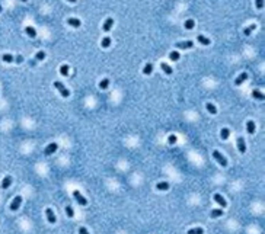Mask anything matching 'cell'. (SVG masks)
<instances>
[{
    "label": "cell",
    "mask_w": 265,
    "mask_h": 234,
    "mask_svg": "<svg viewBox=\"0 0 265 234\" xmlns=\"http://www.w3.org/2000/svg\"><path fill=\"white\" fill-rule=\"evenodd\" d=\"M54 86H55V89H57V90L61 93V96H63V98H69V96H70V92H69V89H67V87H66V86H64L61 81L55 80V81H54Z\"/></svg>",
    "instance_id": "cell-1"
},
{
    "label": "cell",
    "mask_w": 265,
    "mask_h": 234,
    "mask_svg": "<svg viewBox=\"0 0 265 234\" xmlns=\"http://www.w3.org/2000/svg\"><path fill=\"white\" fill-rule=\"evenodd\" d=\"M213 157H214V158L219 161V164H220V166H223V167H226V166H227L226 157L223 156V154H222L219 150H214V151H213Z\"/></svg>",
    "instance_id": "cell-2"
},
{
    "label": "cell",
    "mask_w": 265,
    "mask_h": 234,
    "mask_svg": "<svg viewBox=\"0 0 265 234\" xmlns=\"http://www.w3.org/2000/svg\"><path fill=\"white\" fill-rule=\"evenodd\" d=\"M21 204H22V196H15V199L12 201V204H10V211H18L19 209V206H21Z\"/></svg>",
    "instance_id": "cell-3"
},
{
    "label": "cell",
    "mask_w": 265,
    "mask_h": 234,
    "mask_svg": "<svg viewBox=\"0 0 265 234\" xmlns=\"http://www.w3.org/2000/svg\"><path fill=\"white\" fill-rule=\"evenodd\" d=\"M175 47H176V48H181V49H188V48H192V47H194V42H192V41H182V42H176Z\"/></svg>",
    "instance_id": "cell-4"
},
{
    "label": "cell",
    "mask_w": 265,
    "mask_h": 234,
    "mask_svg": "<svg viewBox=\"0 0 265 234\" xmlns=\"http://www.w3.org/2000/svg\"><path fill=\"white\" fill-rule=\"evenodd\" d=\"M73 196L76 198V201L80 204V205H87V199L85 198V196L82 195L79 191H73Z\"/></svg>",
    "instance_id": "cell-5"
},
{
    "label": "cell",
    "mask_w": 265,
    "mask_h": 234,
    "mask_svg": "<svg viewBox=\"0 0 265 234\" xmlns=\"http://www.w3.org/2000/svg\"><path fill=\"white\" fill-rule=\"evenodd\" d=\"M57 148H58V144H57V143H51L50 146H47V147H45V151H44V153H45L47 156H50V154L55 153V151H57Z\"/></svg>",
    "instance_id": "cell-6"
},
{
    "label": "cell",
    "mask_w": 265,
    "mask_h": 234,
    "mask_svg": "<svg viewBox=\"0 0 265 234\" xmlns=\"http://www.w3.org/2000/svg\"><path fill=\"white\" fill-rule=\"evenodd\" d=\"M237 148H239V153H242V154L246 153V143H245V140L242 137L237 138Z\"/></svg>",
    "instance_id": "cell-7"
},
{
    "label": "cell",
    "mask_w": 265,
    "mask_h": 234,
    "mask_svg": "<svg viewBox=\"0 0 265 234\" xmlns=\"http://www.w3.org/2000/svg\"><path fill=\"white\" fill-rule=\"evenodd\" d=\"M45 215H47V220H48L51 224H54V223H55V220H57V218H55V214H54V211H53L51 208H47V209H45Z\"/></svg>",
    "instance_id": "cell-8"
},
{
    "label": "cell",
    "mask_w": 265,
    "mask_h": 234,
    "mask_svg": "<svg viewBox=\"0 0 265 234\" xmlns=\"http://www.w3.org/2000/svg\"><path fill=\"white\" fill-rule=\"evenodd\" d=\"M213 198H214V201H216V202H217L220 206H223V208H226V206H227L226 199H225L223 196L220 195V194H214V196H213Z\"/></svg>",
    "instance_id": "cell-9"
},
{
    "label": "cell",
    "mask_w": 265,
    "mask_h": 234,
    "mask_svg": "<svg viewBox=\"0 0 265 234\" xmlns=\"http://www.w3.org/2000/svg\"><path fill=\"white\" fill-rule=\"evenodd\" d=\"M245 80H248V73L246 71H243V73H240L237 77H236V80H234V83H236V86H240Z\"/></svg>",
    "instance_id": "cell-10"
},
{
    "label": "cell",
    "mask_w": 265,
    "mask_h": 234,
    "mask_svg": "<svg viewBox=\"0 0 265 234\" xmlns=\"http://www.w3.org/2000/svg\"><path fill=\"white\" fill-rule=\"evenodd\" d=\"M12 182H13L12 176H6V177L1 180V188H3V189H7V188L12 185Z\"/></svg>",
    "instance_id": "cell-11"
},
{
    "label": "cell",
    "mask_w": 265,
    "mask_h": 234,
    "mask_svg": "<svg viewBox=\"0 0 265 234\" xmlns=\"http://www.w3.org/2000/svg\"><path fill=\"white\" fill-rule=\"evenodd\" d=\"M197 41H198L201 45H210V44H211V39H208L205 35H198V37H197Z\"/></svg>",
    "instance_id": "cell-12"
},
{
    "label": "cell",
    "mask_w": 265,
    "mask_h": 234,
    "mask_svg": "<svg viewBox=\"0 0 265 234\" xmlns=\"http://www.w3.org/2000/svg\"><path fill=\"white\" fill-rule=\"evenodd\" d=\"M112 25H114V19L112 18H108L107 21H105V23H104V31L105 32H108V31H111V28H112Z\"/></svg>",
    "instance_id": "cell-13"
},
{
    "label": "cell",
    "mask_w": 265,
    "mask_h": 234,
    "mask_svg": "<svg viewBox=\"0 0 265 234\" xmlns=\"http://www.w3.org/2000/svg\"><path fill=\"white\" fill-rule=\"evenodd\" d=\"M25 32H26V35H28L29 38H35V37H37V31H35L34 26H26V28H25Z\"/></svg>",
    "instance_id": "cell-14"
},
{
    "label": "cell",
    "mask_w": 265,
    "mask_h": 234,
    "mask_svg": "<svg viewBox=\"0 0 265 234\" xmlns=\"http://www.w3.org/2000/svg\"><path fill=\"white\" fill-rule=\"evenodd\" d=\"M223 214H225V211L220 209V208H217V209H213V211L210 212V217H211V218H219V217H222Z\"/></svg>",
    "instance_id": "cell-15"
},
{
    "label": "cell",
    "mask_w": 265,
    "mask_h": 234,
    "mask_svg": "<svg viewBox=\"0 0 265 234\" xmlns=\"http://www.w3.org/2000/svg\"><path fill=\"white\" fill-rule=\"evenodd\" d=\"M67 23L70 25V26H73V28H80V21L79 19H76V18H70V19H67Z\"/></svg>",
    "instance_id": "cell-16"
},
{
    "label": "cell",
    "mask_w": 265,
    "mask_h": 234,
    "mask_svg": "<svg viewBox=\"0 0 265 234\" xmlns=\"http://www.w3.org/2000/svg\"><path fill=\"white\" fill-rule=\"evenodd\" d=\"M246 131L249 134H255V122L254 121H248L246 122Z\"/></svg>",
    "instance_id": "cell-17"
},
{
    "label": "cell",
    "mask_w": 265,
    "mask_h": 234,
    "mask_svg": "<svg viewBox=\"0 0 265 234\" xmlns=\"http://www.w3.org/2000/svg\"><path fill=\"white\" fill-rule=\"evenodd\" d=\"M151 71H153V64H151V63H147V64L144 66V69H143V73H144L146 76H150Z\"/></svg>",
    "instance_id": "cell-18"
},
{
    "label": "cell",
    "mask_w": 265,
    "mask_h": 234,
    "mask_svg": "<svg viewBox=\"0 0 265 234\" xmlns=\"http://www.w3.org/2000/svg\"><path fill=\"white\" fill-rule=\"evenodd\" d=\"M156 188H157L159 191H168V189H169V183H168V182H159V183L156 185Z\"/></svg>",
    "instance_id": "cell-19"
},
{
    "label": "cell",
    "mask_w": 265,
    "mask_h": 234,
    "mask_svg": "<svg viewBox=\"0 0 265 234\" xmlns=\"http://www.w3.org/2000/svg\"><path fill=\"white\" fill-rule=\"evenodd\" d=\"M169 58H171L172 61H178V60L181 58V55H179L178 51H171V52H169Z\"/></svg>",
    "instance_id": "cell-20"
},
{
    "label": "cell",
    "mask_w": 265,
    "mask_h": 234,
    "mask_svg": "<svg viewBox=\"0 0 265 234\" xmlns=\"http://www.w3.org/2000/svg\"><path fill=\"white\" fill-rule=\"evenodd\" d=\"M69 71H70V67H69L67 64H64V66L60 67V74H61V76H69Z\"/></svg>",
    "instance_id": "cell-21"
},
{
    "label": "cell",
    "mask_w": 265,
    "mask_h": 234,
    "mask_svg": "<svg viewBox=\"0 0 265 234\" xmlns=\"http://www.w3.org/2000/svg\"><path fill=\"white\" fill-rule=\"evenodd\" d=\"M252 96H254L255 99H259V100H264V99H265L264 93H262V92H259V90H254V92H252Z\"/></svg>",
    "instance_id": "cell-22"
},
{
    "label": "cell",
    "mask_w": 265,
    "mask_h": 234,
    "mask_svg": "<svg viewBox=\"0 0 265 234\" xmlns=\"http://www.w3.org/2000/svg\"><path fill=\"white\" fill-rule=\"evenodd\" d=\"M1 60H3L4 63H13V61H15L13 55H10V54H3V55H1Z\"/></svg>",
    "instance_id": "cell-23"
},
{
    "label": "cell",
    "mask_w": 265,
    "mask_h": 234,
    "mask_svg": "<svg viewBox=\"0 0 265 234\" xmlns=\"http://www.w3.org/2000/svg\"><path fill=\"white\" fill-rule=\"evenodd\" d=\"M160 69H162L166 74H172V73H173V71H172V69H171L166 63H162V64H160Z\"/></svg>",
    "instance_id": "cell-24"
},
{
    "label": "cell",
    "mask_w": 265,
    "mask_h": 234,
    "mask_svg": "<svg viewBox=\"0 0 265 234\" xmlns=\"http://www.w3.org/2000/svg\"><path fill=\"white\" fill-rule=\"evenodd\" d=\"M205 106H207V111H208L210 114H213V115H216V114H217V108H216L213 103H210V102H208Z\"/></svg>",
    "instance_id": "cell-25"
},
{
    "label": "cell",
    "mask_w": 265,
    "mask_h": 234,
    "mask_svg": "<svg viewBox=\"0 0 265 234\" xmlns=\"http://www.w3.org/2000/svg\"><path fill=\"white\" fill-rule=\"evenodd\" d=\"M109 45H111V38H109V37H105V38L101 41V47H102V48H108Z\"/></svg>",
    "instance_id": "cell-26"
},
{
    "label": "cell",
    "mask_w": 265,
    "mask_h": 234,
    "mask_svg": "<svg viewBox=\"0 0 265 234\" xmlns=\"http://www.w3.org/2000/svg\"><path fill=\"white\" fill-rule=\"evenodd\" d=\"M229 135H230V129H229V128H223V129H222V132H220L222 140H227V138H229Z\"/></svg>",
    "instance_id": "cell-27"
},
{
    "label": "cell",
    "mask_w": 265,
    "mask_h": 234,
    "mask_svg": "<svg viewBox=\"0 0 265 234\" xmlns=\"http://www.w3.org/2000/svg\"><path fill=\"white\" fill-rule=\"evenodd\" d=\"M187 234H204V230H202L201 227H197V228H191V230H188V233Z\"/></svg>",
    "instance_id": "cell-28"
},
{
    "label": "cell",
    "mask_w": 265,
    "mask_h": 234,
    "mask_svg": "<svg viewBox=\"0 0 265 234\" xmlns=\"http://www.w3.org/2000/svg\"><path fill=\"white\" fill-rule=\"evenodd\" d=\"M108 86H109V80H108V78H104V80H101V83H99V87H101L102 90L108 89Z\"/></svg>",
    "instance_id": "cell-29"
},
{
    "label": "cell",
    "mask_w": 265,
    "mask_h": 234,
    "mask_svg": "<svg viewBox=\"0 0 265 234\" xmlns=\"http://www.w3.org/2000/svg\"><path fill=\"white\" fill-rule=\"evenodd\" d=\"M184 26H185V29H192V28L195 26V22H194L192 19H188V21H185Z\"/></svg>",
    "instance_id": "cell-30"
},
{
    "label": "cell",
    "mask_w": 265,
    "mask_h": 234,
    "mask_svg": "<svg viewBox=\"0 0 265 234\" xmlns=\"http://www.w3.org/2000/svg\"><path fill=\"white\" fill-rule=\"evenodd\" d=\"M255 28H256V25H255V23H252V25H251L249 28H245V31H243V34L249 37V35H251V32H252V31H254Z\"/></svg>",
    "instance_id": "cell-31"
},
{
    "label": "cell",
    "mask_w": 265,
    "mask_h": 234,
    "mask_svg": "<svg viewBox=\"0 0 265 234\" xmlns=\"http://www.w3.org/2000/svg\"><path fill=\"white\" fill-rule=\"evenodd\" d=\"M66 214H67V217H70V218H72V217H75V211H73V208H72L70 205H67V206H66Z\"/></svg>",
    "instance_id": "cell-32"
},
{
    "label": "cell",
    "mask_w": 265,
    "mask_h": 234,
    "mask_svg": "<svg viewBox=\"0 0 265 234\" xmlns=\"http://www.w3.org/2000/svg\"><path fill=\"white\" fill-rule=\"evenodd\" d=\"M45 58V52L44 51H38L37 54H35V60H38V61H41V60H44Z\"/></svg>",
    "instance_id": "cell-33"
},
{
    "label": "cell",
    "mask_w": 265,
    "mask_h": 234,
    "mask_svg": "<svg viewBox=\"0 0 265 234\" xmlns=\"http://www.w3.org/2000/svg\"><path fill=\"white\" fill-rule=\"evenodd\" d=\"M168 143L173 146V144L176 143V135H173V134H171V135H169V138H168Z\"/></svg>",
    "instance_id": "cell-34"
},
{
    "label": "cell",
    "mask_w": 265,
    "mask_h": 234,
    "mask_svg": "<svg viewBox=\"0 0 265 234\" xmlns=\"http://www.w3.org/2000/svg\"><path fill=\"white\" fill-rule=\"evenodd\" d=\"M256 1V7L258 9H262L264 7V0H255Z\"/></svg>",
    "instance_id": "cell-35"
},
{
    "label": "cell",
    "mask_w": 265,
    "mask_h": 234,
    "mask_svg": "<svg viewBox=\"0 0 265 234\" xmlns=\"http://www.w3.org/2000/svg\"><path fill=\"white\" fill-rule=\"evenodd\" d=\"M79 234H89V231H87L85 227H80V228H79Z\"/></svg>",
    "instance_id": "cell-36"
},
{
    "label": "cell",
    "mask_w": 265,
    "mask_h": 234,
    "mask_svg": "<svg viewBox=\"0 0 265 234\" xmlns=\"http://www.w3.org/2000/svg\"><path fill=\"white\" fill-rule=\"evenodd\" d=\"M15 61H16V63H18V64H21V63H22V61H23V57H22V55H18V57H16V58H15Z\"/></svg>",
    "instance_id": "cell-37"
},
{
    "label": "cell",
    "mask_w": 265,
    "mask_h": 234,
    "mask_svg": "<svg viewBox=\"0 0 265 234\" xmlns=\"http://www.w3.org/2000/svg\"><path fill=\"white\" fill-rule=\"evenodd\" d=\"M67 1H70V3H76L77 0H67Z\"/></svg>",
    "instance_id": "cell-38"
},
{
    "label": "cell",
    "mask_w": 265,
    "mask_h": 234,
    "mask_svg": "<svg viewBox=\"0 0 265 234\" xmlns=\"http://www.w3.org/2000/svg\"><path fill=\"white\" fill-rule=\"evenodd\" d=\"M1 10H3V7H1V4H0V13H1Z\"/></svg>",
    "instance_id": "cell-39"
},
{
    "label": "cell",
    "mask_w": 265,
    "mask_h": 234,
    "mask_svg": "<svg viewBox=\"0 0 265 234\" xmlns=\"http://www.w3.org/2000/svg\"><path fill=\"white\" fill-rule=\"evenodd\" d=\"M22 1H28V0H22Z\"/></svg>",
    "instance_id": "cell-40"
}]
</instances>
